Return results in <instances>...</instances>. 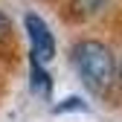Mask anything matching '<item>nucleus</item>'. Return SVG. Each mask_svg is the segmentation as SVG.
<instances>
[{
    "instance_id": "obj_2",
    "label": "nucleus",
    "mask_w": 122,
    "mask_h": 122,
    "mask_svg": "<svg viewBox=\"0 0 122 122\" xmlns=\"http://www.w3.org/2000/svg\"><path fill=\"white\" fill-rule=\"evenodd\" d=\"M23 23H26L29 44H32V58L41 61V64H47V61L55 55V38L50 32V26L44 23V18L35 15V12H29L26 18H23Z\"/></svg>"
},
{
    "instance_id": "obj_6",
    "label": "nucleus",
    "mask_w": 122,
    "mask_h": 122,
    "mask_svg": "<svg viewBox=\"0 0 122 122\" xmlns=\"http://www.w3.org/2000/svg\"><path fill=\"white\" fill-rule=\"evenodd\" d=\"M9 38H12V20L6 18L3 12H0V47H3Z\"/></svg>"
},
{
    "instance_id": "obj_3",
    "label": "nucleus",
    "mask_w": 122,
    "mask_h": 122,
    "mask_svg": "<svg viewBox=\"0 0 122 122\" xmlns=\"http://www.w3.org/2000/svg\"><path fill=\"white\" fill-rule=\"evenodd\" d=\"M29 76H32V90L38 96H50V90H52V81H50V73L44 70L41 61H29Z\"/></svg>"
},
{
    "instance_id": "obj_4",
    "label": "nucleus",
    "mask_w": 122,
    "mask_h": 122,
    "mask_svg": "<svg viewBox=\"0 0 122 122\" xmlns=\"http://www.w3.org/2000/svg\"><path fill=\"white\" fill-rule=\"evenodd\" d=\"M108 0H73V9L79 12V15H93V12H99Z\"/></svg>"
},
{
    "instance_id": "obj_7",
    "label": "nucleus",
    "mask_w": 122,
    "mask_h": 122,
    "mask_svg": "<svg viewBox=\"0 0 122 122\" xmlns=\"http://www.w3.org/2000/svg\"><path fill=\"white\" fill-rule=\"evenodd\" d=\"M119 73H122V67H119Z\"/></svg>"
},
{
    "instance_id": "obj_1",
    "label": "nucleus",
    "mask_w": 122,
    "mask_h": 122,
    "mask_svg": "<svg viewBox=\"0 0 122 122\" xmlns=\"http://www.w3.org/2000/svg\"><path fill=\"white\" fill-rule=\"evenodd\" d=\"M73 67L84 87H90L93 93H105L116 76L113 52L102 41H79L73 47Z\"/></svg>"
},
{
    "instance_id": "obj_5",
    "label": "nucleus",
    "mask_w": 122,
    "mask_h": 122,
    "mask_svg": "<svg viewBox=\"0 0 122 122\" xmlns=\"http://www.w3.org/2000/svg\"><path fill=\"white\" fill-rule=\"evenodd\" d=\"M52 111H55V113H64V111H87V105H84L79 96H70V99H64L61 105H55Z\"/></svg>"
}]
</instances>
